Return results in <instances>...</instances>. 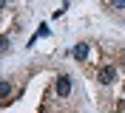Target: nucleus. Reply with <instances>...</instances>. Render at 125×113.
Returning <instances> with one entry per match:
<instances>
[{
  "instance_id": "nucleus-1",
  "label": "nucleus",
  "mask_w": 125,
  "mask_h": 113,
  "mask_svg": "<svg viewBox=\"0 0 125 113\" xmlns=\"http://www.w3.org/2000/svg\"><path fill=\"white\" fill-rule=\"evenodd\" d=\"M51 93L60 99H71V93H74V76L71 74H57L54 82H51Z\"/></svg>"
},
{
  "instance_id": "nucleus-2",
  "label": "nucleus",
  "mask_w": 125,
  "mask_h": 113,
  "mask_svg": "<svg viewBox=\"0 0 125 113\" xmlns=\"http://www.w3.org/2000/svg\"><path fill=\"white\" fill-rule=\"evenodd\" d=\"M97 82L105 85V88L114 85V82H117V68H114V65H102L100 71H97Z\"/></svg>"
},
{
  "instance_id": "nucleus-3",
  "label": "nucleus",
  "mask_w": 125,
  "mask_h": 113,
  "mask_svg": "<svg viewBox=\"0 0 125 113\" xmlns=\"http://www.w3.org/2000/svg\"><path fill=\"white\" fill-rule=\"evenodd\" d=\"M71 57L77 62H83V60H88V43H77L74 48H71Z\"/></svg>"
},
{
  "instance_id": "nucleus-4",
  "label": "nucleus",
  "mask_w": 125,
  "mask_h": 113,
  "mask_svg": "<svg viewBox=\"0 0 125 113\" xmlns=\"http://www.w3.org/2000/svg\"><path fill=\"white\" fill-rule=\"evenodd\" d=\"M111 9H117V11H125V0H111Z\"/></svg>"
},
{
  "instance_id": "nucleus-5",
  "label": "nucleus",
  "mask_w": 125,
  "mask_h": 113,
  "mask_svg": "<svg viewBox=\"0 0 125 113\" xmlns=\"http://www.w3.org/2000/svg\"><path fill=\"white\" fill-rule=\"evenodd\" d=\"M9 93H11V82L3 79V99H9Z\"/></svg>"
},
{
  "instance_id": "nucleus-6",
  "label": "nucleus",
  "mask_w": 125,
  "mask_h": 113,
  "mask_svg": "<svg viewBox=\"0 0 125 113\" xmlns=\"http://www.w3.org/2000/svg\"><path fill=\"white\" fill-rule=\"evenodd\" d=\"M51 31H48V26H40V31H37V37H48Z\"/></svg>"
},
{
  "instance_id": "nucleus-7",
  "label": "nucleus",
  "mask_w": 125,
  "mask_h": 113,
  "mask_svg": "<svg viewBox=\"0 0 125 113\" xmlns=\"http://www.w3.org/2000/svg\"><path fill=\"white\" fill-rule=\"evenodd\" d=\"M122 23H125V14H122Z\"/></svg>"
}]
</instances>
